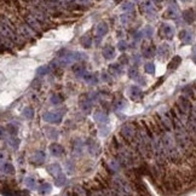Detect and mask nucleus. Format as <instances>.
Masks as SVG:
<instances>
[{"label": "nucleus", "instance_id": "1", "mask_svg": "<svg viewBox=\"0 0 196 196\" xmlns=\"http://www.w3.org/2000/svg\"><path fill=\"white\" fill-rule=\"evenodd\" d=\"M47 169L55 177L57 185H62L63 183L66 182V177H64V174L62 172V168L59 167L58 165H50V166H47Z\"/></svg>", "mask_w": 196, "mask_h": 196}, {"label": "nucleus", "instance_id": "2", "mask_svg": "<svg viewBox=\"0 0 196 196\" xmlns=\"http://www.w3.org/2000/svg\"><path fill=\"white\" fill-rule=\"evenodd\" d=\"M44 120L47 122H61L62 120V114L61 113H47L44 115Z\"/></svg>", "mask_w": 196, "mask_h": 196}, {"label": "nucleus", "instance_id": "3", "mask_svg": "<svg viewBox=\"0 0 196 196\" xmlns=\"http://www.w3.org/2000/svg\"><path fill=\"white\" fill-rule=\"evenodd\" d=\"M50 150H51V154L53 156H62L63 153H64V149L62 145L57 144V143H53L50 145Z\"/></svg>", "mask_w": 196, "mask_h": 196}, {"label": "nucleus", "instance_id": "4", "mask_svg": "<svg viewBox=\"0 0 196 196\" xmlns=\"http://www.w3.org/2000/svg\"><path fill=\"white\" fill-rule=\"evenodd\" d=\"M103 56L105 59H112L115 57V50L113 49V46H105L103 49Z\"/></svg>", "mask_w": 196, "mask_h": 196}, {"label": "nucleus", "instance_id": "5", "mask_svg": "<svg viewBox=\"0 0 196 196\" xmlns=\"http://www.w3.org/2000/svg\"><path fill=\"white\" fill-rule=\"evenodd\" d=\"M160 34H162V36L164 38H172V34H173V30H172V28L171 27H168V26H164L162 27V30H160Z\"/></svg>", "mask_w": 196, "mask_h": 196}, {"label": "nucleus", "instance_id": "6", "mask_svg": "<svg viewBox=\"0 0 196 196\" xmlns=\"http://www.w3.org/2000/svg\"><path fill=\"white\" fill-rule=\"evenodd\" d=\"M45 160V154L42 151H36L34 154V157L32 159V162H35V164H41L42 161Z\"/></svg>", "mask_w": 196, "mask_h": 196}, {"label": "nucleus", "instance_id": "7", "mask_svg": "<svg viewBox=\"0 0 196 196\" xmlns=\"http://www.w3.org/2000/svg\"><path fill=\"white\" fill-rule=\"evenodd\" d=\"M24 184H26V186H27L28 189H35V188H36V181L33 179V178H26Z\"/></svg>", "mask_w": 196, "mask_h": 196}, {"label": "nucleus", "instance_id": "8", "mask_svg": "<svg viewBox=\"0 0 196 196\" xmlns=\"http://www.w3.org/2000/svg\"><path fill=\"white\" fill-rule=\"evenodd\" d=\"M139 96H140L139 87H137V86H132V87H131V98L136 99V98L139 97Z\"/></svg>", "mask_w": 196, "mask_h": 196}, {"label": "nucleus", "instance_id": "9", "mask_svg": "<svg viewBox=\"0 0 196 196\" xmlns=\"http://www.w3.org/2000/svg\"><path fill=\"white\" fill-rule=\"evenodd\" d=\"M143 53H144V56L145 57H153L155 55V47L154 46H148V49H145L144 51H143Z\"/></svg>", "mask_w": 196, "mask_h": 196}, {"label": "nucleus", "instance_id": "10", "mask_svg": "<svg viewBox=\"0 0 196 196\" xmlns=\"http://www.w3.org/2000/svg\"><path fill=\"white\" fill-rule=\"evenodd\" d=\"M39 190H40L41 194H44V193H49V191L51 190V185H50L49 183H41L40 186H39Z\"/></svg>", "mask_w": 196, "mask_h": 196}, {"label": "nucleus", "instance_id": "11", "mask_svg": "<svg viewBox=\"0 0 196 196\" xmlns=\"http://www.w3.org/2000/svg\"><path fill=\"white\" fill-rule=\"evenodd\" d=\"M107 32H108V28H107V26H105V24H99L98 30H97V35H98V36H102V35H104Z\"/></svg>", "mask_w": 196, "mask_h": 196}, {"label": "nucleus", "instance_id": "12", "mask_svg": "<svg viewBox=\"0 0 196 196\" xmlns=\"http://www.w3.org/2000/svg\"><path fill=\"white\" fill-rule=\"evenodd\" d=\"M144 69H145V71H147L148 74H154L155 73L154 63H147V64H145V67H144Z\"/></svg>", "mask_w": 196, "mask_h": 196}, {"label": "nucleus", "instance_id": "13", "mask_svg": "<svg viewBox=\"0 0 196 196\" xmlns=\"http://www.w3.org/2000/svg\"><path fill=\"white\" fill-rule=\"evenodd\" d=\"M178 63H181V58L179 57H174L173 58V61L171 62V64H169V69H174V68H177L178 67Z\"/></svg>", "mask_w": 196, "mask_h": 196}, {"label": "nucleus", "instance_id": "14", "mask_svg": "<svg viewBox=\"0 0 196 196\" xmlns=\"http://www.w3.org/2000/svg\"><path fill=\"white\" fill-rule=\"evenodd\" d=\"M23 115H24L26 117H28V119H32V117H33V109H32V108H26V109L23 110Z\"/></svg>", "mask_w": 196, "mask_h": 196}, {"label": "nucleus", "instance_id": "15", "mask_svg": "<svg viewBox=\"0 0 196 196\" xmlns=\"http://www.w3.org/2000/svg\"><path fill=\"white\" fill-rule=\"evenodd\" d=\"M49 71H50V69H49L47 67H40V68L38 69V74H40V75H44V74H45V75H46Z\"/></svg>", "mask_w": 196, "mask_h": 196}, {"label": "nucleus", "instance_id": "16", "mask_svg": "<svg viewBox=\"0 0 196 196\" xmlns=\"http://www.w3.org/2000/svg\"><path fill=\"white\" fill-rule=\"evenodd\" d=\"M81 42L84 44L83 46H85V47H90L91 46V39L90 38H83V40H81Z\"/></svg>", "mask_w": 196, "mask_h": 196}, {"label": "nucleus", "instance_id": "17", "mask_svg": "<svg viewBox=\"0 0 196 196\" xmlns=\"http://www.w3.org/2000/svg\"><path fill=\"white\" fill-rule=\"evenodd\" d=\"M4 172H6V173H12L14 172V167L11 166V165H9V164H6L5 166H4Z\"/></svg>", "mask_w": 196, "mask_h": 196}, {"label": "nucleus", "instance_id": "18", "mask_svg": "<svg viewBox=\"0 0 196 196\" xmlns=\"http://www.w3.org/2000/svg\"><path fill=\"white\" fill-rule=\"evenodd\" d=\"M51 100L53 102V104H58V102H59V99H58V97H57V96H52Z\"/></svg>", "mask_w": 196, "mask_h": 196}]
</instances>
